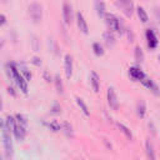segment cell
<instances>
[{"label": "cell", "mask_w": 160, "mask_h": 160, "mask_svg": "<svg viewBox=\"0 0 160 160\" xmlns=\"http://www.w3.org/2000/svg\"><path fill=\"white\" fill-rule=\"evenodd\" d=\"M105 21L112 31H115L118 34H122V24H121L120 19L116 18L114 14H105Z\"/></svg>", "instance_id": "cell-1"}, {"label": "cell", "mask_w": 160, "mask_h": 160, "mask_svg": "<svg viewBox=\"0 0 160 160\" xmlns=\"http://www.w3.org/2000/svg\"><path fill=\"white\" fill-rule=\"evenodd\" d=\"M9 68H10V71H11V76L15 79V81H16V84H18V86L24 91V92H26L28 91V85H26V80L22 78V75L18 71V69L15 68V65L11 62V64H9L8 65Z\"/></svg>", "instance_id": "cell-2"}, {"label": "cell", "mask_w": 160, "mask_h": 160, "mask_svg": "<svg viewBox=\"0 0 160 160\" xmlns=\"http://www.w3.org/2000/svg\"><path fill=\"white\" fill-rule=\"evenodd\" d=\"M145 36H146L148 48H149L150 50H154V49L158 46V44H159V40H158V36H156L155 31L149 28V29H146V31H145Z\"/></svg>", "instance_id": "cell-3"}, {"label": "cell", "mask_w": 160, "mask_h": 160, "mask_svg": "<svg viewBox=\"0 0 160 160\" xmlns=\"http://www.w3.org/2000/svg\"><path fill=\"white\" fill-rule=\"evenodd\" d=\"M29 14L34 22H39L41 19V5L38 2H31L29 5Z\"/></svg>", "instance_id": "cell-4"}, {"label": "cell", "mask_w": 160, "mask_h": 160, "mask_svg": "<svg viewBox=\"0 0 160 160\" xmlns=\"http://www.w3.org/2000/svg\"><path fill=\"white\" fill-rule=\"evenodd\" d=\"M106 96H108V104L111 109L114 110H118L119 108V101H118V98H116V94H115V89L112 86H110L106 91Z\"/></svg>", "instance_id": "cell-5"}, {"label": "cell", "mask_w": 160, "mask_h": 160, "mask_svg": "<svg viewBox=\"0 0 160 160\" xmlns=\"http://www.w3.org/2000/svg\"><path fill=\"white\" fill-rule=\"evenodd\" d=\"M4 146H5V152H6V156L10 158L12 155V142H11V139H10V135L8 132V130H4Z\"/></svg>", "instance_id": "cell-6"}, {"label": "cell", "mask_w": 160, "mask_h": 160, "mask_svg": "<svg viewBox=\"0 0 160 160\" xmlns=\"http://www.w3.org/2000/svg\"><path fill=\"white\" fill-rule=\"evenodd\" d=\"M129 75L134 79V80H139V81H141L146 75L144 74V71L140 69V68H136V66H131L130 69H129Z\"/></svg>", "instance_id": "cell-7"}, {"label": "cell", "mask_w": 160, "mask_h": 160, "mask_svg": "<svg viewBox=\"0 0 160 160\" xmlns=\"http://www.w3.org/2000/svg\"><path fill=\"white\" fill-rule=\"evenodd\" d=\"M62 16H64V20L66 24L71 22L72 20V9H71V5L69 2H64L62 5Z\"/></svg>", "instance_id": "cell-8"}, {"label": "cell", "mask_w": 160, "mask_h": 160, "mask_svg": "<svg viewBox=\"0 0 160 160\" xmlns=\"http://www.w3.org/2000/svg\"><path fill=\"white\" fill-rule=\"evenodd\" d=\"M116 5L122 9V11L125 12L126 16H130V15L132 14L134 4H132L131 1H116Z\"/></svg>", "instance_id": "cell-9"}, {"label": "cell", "mask_w": 160, "mask_h": 160, "mask_svg": "<svg viewBox=\"0 0 160 160\" xmlns=\"http://www.w3.org/2000/svg\"><path fill=\"white\" fill-rule=\"evenodd\" d=\"M76 22H78V28L80 29V31H82L84 34H88L89 32V28H88V24L82 16V14L79 11L76 14Z\"/></svg>", "instance_id": "cell-10"}, {"label": "cell", "mask_w": 160, "mask_h": 160, "mask_svg": "<svg viewBox=\"0 0 160 160\" xmlns=\"http://www.w3.org/2000/svg\"><path fill=\"white\" fill-rule=\"evenodd\" d=\"M141 82L149 89V90H151L154 94H156V95H159L160 94V91H159V88H158V85L150 79V78H148V76H145L142 80H141Z\"/></svg>", "instance_id": "cell-11"}, {"label": "cell", "mask_w": 160, "mask_h": 160, "mask_svg": "<svg viewBox=\"0 0 160 160\" xmlns=\"http://www.w3.org/2000/svg\"><path fill=\"white\" fill-rule=\"evenodd\" d=\"M64 65H65V74H66V78L70 79L71 75H72V58L71 55H65V61H64Z\"/></svg>", "instance_id": "cell-12"}, {"label": "cell", "mask_w": 160, "mask_h": 160, "mask_svg": "<svg viewBox=\"0 0 160 160\" xmlns=\"http://www.w3.org/2000/svg\"><path fill=\"white\" fill-rule=\"evenodd\" d=\"M12 131H14L15 138H16L19 141L24 140V138H25V135H26V130H25V128H24V126H21V125H16V126H15V129H14Z\"/></svg>", "instance_id": "cell-13"}, {"label": "cell", "mask_w": 160, "mask_h": 160, "mask_svg": "<svg viewBox=\"0 0 160 160\" xmlns=\"http://www.w3.org/2000/svg\"><path fill=\"white\" fill-rule=\"evenodd\" d=\"M145 149H146L148 159H149V160H156L155 151H154V148H152V144L150 142V140H146V141H145Z\"/></svg>", "instance_id": "cell-14"}, {"label": "cell", "mask_w": 160, "mask_h": 160, "mask_svg": "<svg viewBox=\"0 0 160 160\" xmlns=\"http://www.w3.org/2000/svg\"><path fill=\"white\" fill-rule=\"evenodd\" d=\"M90 81H91V86H92V90L95 92H99V88H100V80H99V76L95 71L91 72V78H90Z\"/></svg>", "instance_id": "cell-15"}, {"label": "cell", "mask_w": 160, "mask_h": 160, "mask_svg": "<svg viewBox=\"0 0 160 160\" xmlns=\"http://www.w3.org/2000/svg\"><path fill=\"white\" fill-rule=\"evenodd\" d=\"M136 114H138L139 118H144L145 116V114H146V104H145L144 100L138 101V104H136Z\"/></svg>", "instance_id": "cell-16"}, {"label": "cell", "mask_w": 160, "mask_h": 160, "mask_svg": "<svg viewBox=\"0 0 160 160\" xmlns=\"http://www.w3.org/2000/svg\"><path fill=\"white\" fill-rule=\"evenodd\" d=\"M102 38H104L105 44H106L108 46H112V45L115 44V36L112 35L111 31H105L104 35H102Z\"/></svg>", "instance_id": "cell-17"}, {"label": "cell", "mask_w": 160, "mask_h": 160, "mask_svg": "<svg viewBox=\"0 0 160 160\" xmlns=\"http://www.w3.org/2000/svg\"><path fill=\"white\" fill-rule=\"evenodd\" d=\"M136 12H138L139 19H140L142 22H148L149 16H148V14H146V11L144 10V8H142V6H136Z\"/></svg>", "instance_id": "cell-18"}, {"label": "cell", "mask_w": 160, "mask_h": 160, "mask_svg": "<svg viewBox=\"0 0 160 160\" xmlns=\"http://www.w3.org/2000/svg\"><path fill=\"white\" fill-rule=\"evenodd\" d=\"M95 9L99 16H104L105 15V2L102 1H96L95 2Z\"/></svg>", "instance_id": "cell-19"}, {"label": "cell", "mask_w": 160, "mask_h": 160, "mask_svg": "<svg viewBox=\"0 0 160 160\" xmlns=\"http://www.w3.org/2000/svg\"><path fill=\"white\" fill-rule=\"evenodd\" d=\"M116 125H118V128L120 129V131H121L122 134H125V136H126L128 139H130V140L132 139V134H131V131H130L124 124H121V122H116Z\"/></svg>", "instance_id": "cell-20"}, {"label": "cell", "mask_w": 160, "mask_h": 160, "mask_svg": "<svg viewBox=\"0 0 160 160\" xmlns=\"http://www.w3.org/2000/svg\"><path fill=\"white\" fill-rule=\"evenodd\" d=\"M134 55H135L136 62H142V61H144V52H142V50H141L140 46H136V48H135Z\"/></svg>", "instance_id": "cell-21"}, {"label": "cell", "mask_w": 160, "mask_h": 160, "mask_svg": "<svg viewBox=\"0 0 160 160\" xmlns=\"http://www.w3.org/2000/svg\"><path fill=\"white\" fill-rule=\"evenodd\" d=\"M15 126H16V124H15V119L11 116V115H8V118H6V125H5V130H9V129H15Z\"/></svg>", "instance_id": "cell-22"}, {"label": "cell", "mask_w": 160, "mask_h": 160, "mask_svg": "<svg viewBox=\"0 0 160 160\" xmlns=\"http://www.w3.org/2000/svg\"><path fill=\"white\" fill-rule=\"evenodd\" d=\"M76 104L80 106V109L82 110V112H84L85 115H89V114H90V112H89V110H88V106H86V104L84 102V100H82V99L76 98Z\"/></svg>", "instance_id": "cell-23"}, {"label": "cell", "mask_w": 160, "mask_h": 160, "mask_svg": "<svg viewBox=\"0 0 160 160\" xmlns=\"http://www.w3.org/2000/svg\"><path fill=\"white\" fill-rule=\"evenodd\" d=\"M92 50H94V52H95L96 55H99V56L104 54V48H102V45H101L100 42H94Z\"/></svg>", "instance_id": "cell-24"}, {"label": "cell", "mask_w": 160, "mask_h": 160, "mask_svg": "<svg viewBox=\"0 0 160 160\" xmlns=\"http://www.w3.org/2000/svg\"><path fill=\"white\" fill-rule=\"evenodd\" d=\"M61 129H64V131H65V134L68 135V136H72V128H71V125L69 124V122H62L61 124Z\"/></svg>", "instance_id": "cell-25"}, {"label": "cell", "mask_w": 160, "mask_h": 160, "mask_svg": "<svg viewBox=\"0 0 160 160\" xmlns=\"http://www.w3.org/2000/svg\"><path fill=\"white\" fill-rule=\"evenodd\" d=\"M55 86H56V90L61 94L62 92V81L59 75H55Z\"/></svg>", "instance_id": "cell-26"}, {"label": "cell", "mask_w": 160, "mask_h": 160, "mask_svg": "<svg viewBox=\"0 0 160 160\" xmlns=\"http://www.w3.org/2000/svg\"><path fill=\"white\" fill-rule=\"evenodd\" d=\"M48 126H49L52 131H59V130H61V125H60L58 121H51V122L48 124Z\"/></svg>", "instance_id": "cell-27"}, {"label": "cell", "mask_w": 160, "mask_h": 160, "mask_svg": "<svg viewBox=\"0 0 160 160\" xmlns=\"http://www.w3.org/2000/svg\"><path fill=\"white\" fill-rule=\"evenodd\" d=\"M16 121H18V122H19L21 126H24V128H25V126H26V124H28L26 119H25V118H24L21 114H18V115H16Z\"/></svg>", "instance_id": "cell-28"}, {"label": "cell", "mask_w": 160, "mask_h": 160, "mask_svg": "<svg viewBox=\"0 0 160 160\" xmlns=\"http://www.w3.org/2000/svg\"><path fill=\"white\" fill-rule=\"evenodd\" d=\"M50 110H51V112H52V114H58V112H60V110H61V108H60V105H59L58 102H54Z\"/></svg>", "instance_id": "cell-29"}, {"label": "cell", "mask_w": 160, "mask_h": 160, "mask_svg": "<svg viewBox=\"0 0 160 160\" xmlns=\"http://www.w3.org/2000/svg\"><path fill=\"white\" fill-rule=\"evenodd\" d=\"M125 31H126V35H128V39H129V41H130V42H131V41H134V39H135L134 31H132L131 29H126Z\"/></svg>", "instance_id": "cell-30"}, {"label": "cell", "mask_w": 160, "mask_h": 160, "mask_svg": "<svg viewBox=\"0 0 160 160\" xmlns=\"http://www.w3.org/2000/svg\"><path fill=\"white\" fill-rule=\"evenodd\" d=\"M22 74L25 75V80H26V81H29V80L31 79V74L28 71V69H26L25 66H22Z\"/></svg>", "instance_id": "cell-31"}, {"label": "cell", "mask_w": 160, "mask_h": 160, "mask_svg": "<svg viewBox=\"0 0 160 160\" xmlns=\"http://www.w3.org/2000/svg\"><path fill=\"white\" fill-rule=\"evenodd\" d=\"M32 46H34V50H35V51L39 50V45H38V39H36V36H32Z\"/></svg>", "instance_id": "cell-32"}, {"label": "cell", "mask_w": 160, "mask_h": 160, "mask_svg": "<svg viewBox=\"0 0 160 160\" xmlns=\"http://www.w3.org/2000/svg\"><path fill=\"white\" fill-rule=\"evenodd\" d=\"M154 14H155V18H156V20H158V21H159V24H160V9L155 8V10H154Z\"/></svg>", "instance_id": "cell-33"}, {"label": "cell", "mask_w": 160, "mask_h": 160, "mask_svg": "<svg viewBox=\"0 0 160 160\" xmlns=\"http://www.w3.org/2000/svg\"><path fill=\"white\" fill-rule=\"evenodd\" d=\"M5 21H6V16H5L4 14H0V26H1V25H4V24H5Z\"/></svg>", "instance_id": "cell-34"}, {"label": "cell", "mask_w": 160, "mask_h": 160, "mask_svg": "<svg viewBox=\"0 0 160 160\" xmlns=\"http://www.w3.org/2000/svg\"><path fill=\"white\" fill-rule=\"evenodd\" d=\"M32 64H35V65H40V64H41V61H40V59H39V58L34 56V58H32Z\"/></svg>", "instance_id": "cell-35"}, {"label": "cell", "mask_w": 160, "mask_h": 160, "mask_svg": "<svg viewBox=\"0 0 160 160\" xmlns=\"http://www.w3.org/2000/svg\"><path fill=\"white\" fill-rule=\"evenodd\" d=\"M44 76H45V79H46V81H50V78H49V75H48V72H46V71L44 72Z\"/></svg>", "instance_id": "cell-36"}, {"label": "cell", "mask_w": 160, "mask_h": 160, "mask_svg": "<svg viewBox=\"0 0 160 160\" xmlns=\"http://www.w3.org/2000/svg\"><path fill=\"white\" fill-rule=\"evenodd\" d=\"M8 90H9V92H11L12 95H15V91H14V89H12V88H9Z\"/></svg>", "instance_id": "cell-37"}, {"label": "cell", "mask_w": 160, "mask_h": 160, "mask_svg": "<svg viewBox=\"0 0 160 160\" xmlns=\"http://www.w3.org/2000/svg\"><path fill=\"white\" fill-rule=\"evenodd\" d=\"M0 128H4V122H2V120L0 119Z\"/></svg>", "instance_id": "cell-38"}, {"label": "cell", "mask_w": 160, "mask_h": 160, "mask_svg": "<svg viewBox=\"0 0 160 160\" xmlns=\"http://www.w3.org/2000/svg\"><path fill=\"white\" fill-rule=\"evenodd\" d=\"M0 160H2V156H1V155H0Z\"/></svg>", "instance_id": "cell-39"}, {"label": "cell", "mask_w": 160, "mask_h": 160, "mask_svg": "<svg viewBox=\"0 0 160 160\" xmlns=\"http://www.w3.org/2000/svg\"><path fill=\"white\" fill-rule=\"evenodd\" d=\"M0 109H1V101H0Z\"/></svg>", "instance_id": "cell-40"}, {"label": "cell", "mask_w": 160, "mask_h": 160, "mask_svg": "<svg viewBox=\"0 0 160 160\" xmlns=\"http://www.w3.org/2000/svg\"><path fill=\"white\" fill-rule=\"evenodd\" d=\"M159 60H160V56H159Z\"/></svg>", "instance_id": "cell-41"}]
</instances>
